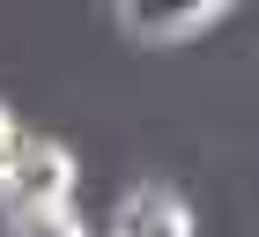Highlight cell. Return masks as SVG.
<instances>
[{"mask_svg":"<svg viewBox=\"0 0 259 237\" xmlns=\"http://www.w3.org/2000/svg\"><path fill=\"white\" fill-rule=\"evenodd\" d=\"M8 200H15V215H60V208H74V185H81V163L67 141H45L30 134L22 141V156L8 163Z\"/></svg>","mask_w":259,"mask_h":237,"instance_id":"6da1fadb","label":"cell"},{"mask_svg":"<svg viewBox=\"0 0 259 237\" xmlns=\"http://www.w3.org/2000/svg\"><path fill=\"white\" fill-rule=\"evenodd\" d=\"M104 237H200V215H193V200H185L178 185L141 178V185H126V193L111 200Z\"/></svg>","mask_w":259,"mask_h":237,"instance_id":"7a4b0ae2","label":"cell"},{"mask_svg":"<svg viewBox=\"0 0 259 237\" xmlns=\"http://www.w3.org/2000/svg\"><path fill=\"white\" fill-rule=\"evenodd\" d=\"M230 0H119V30L141 45H170V37H193L222 15Z\"/></svg>","mask_w":259,"mask_h":237,"instance_id":"3957f363","label":"cell"},{"mask_svg":"<svg viewBox=\"0 0 259 237\" xmlns=\"http://www.w3.org/2000/svg\"><path fill=\"white\" fill-rule=\"evenodd\" d=\"M15 237H89V230H81L74 208H60V215H22V222H15Z\"/></svg>","mask_w":259,"mask_h":237,"instance_id":"277c9868","label":"cell"},{"mask_svg":"<svg viewBox=\"0 0 259 237\" xmlns=\"http://www.w3.org/2000/svg\"><path fill=\"white\" fill-rule=\"evenodd\" d=\"M22 141H30V126H22V111H15V104L0 97V171L22 156Z\"/></svg>","mask_w":259,"mask_h":237,"instance_id":"5b68a950","label":"cell"},{"mask_svg":"<svg viewBox=\"0 0 259 237\" xmlns=\"http://www.w3.org/2000/svg\"><path fill=\"white\" fill-rule=\"evenodd\" d=\"M15 222L22 215H15V200H8V178H0V237H15Z\"/></svg>","mask_w":259,"mask_h":237,"instance_id":"8992f818","label":"cell"}]
</instances>
